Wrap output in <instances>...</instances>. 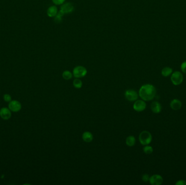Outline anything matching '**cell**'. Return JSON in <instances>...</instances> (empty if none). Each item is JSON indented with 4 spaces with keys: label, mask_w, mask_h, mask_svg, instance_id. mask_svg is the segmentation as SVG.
<instances>
[{
    "label": "cell",
    "mask_w": 186,
    "mask_h": 185,
    "mask_svg": "<svg viewBox=\"0 0 186 185\" xmlns=\"http://www.w3.org/2000/svg\"><path fill=\"white\" fill-rule=\"evenodd\" d=\"M156 95V89L152 84H144L141 86L139 91V97L144 101H151Z\"/></svg>",
    "instance_id": "1"
},
{
    "label": "cell",
    "mask_w": 186,
    "mask_h": 185,
    "mask_svg": "<svg viewBox=\"0 0 186 185\" xmlns=\"http://www.w3.org/2000/svg\"><path fill=\"white\" fill-rule=\"evenodd\" d=\"M152 135L148 131H143L139 136V140L142 145H149L152 141Z\"/></svg>",
    "instance_id": "2"
},
{
    "label": "cell",
    "mask_w": 186,
    "mask_h": 185,
    "mask_svg": "<svg viewBox=\"0 0 186 185\" xmlns=\"http://www.w3.org/2000/svg\"><path fill=\"white\" fill-rule=\"evenodd\" d=\"M73 74L76 78H83L87 75V70L83 66H77L73 68Z\"/></svg>",
    "instance_id": "3"
},
{
    "label": "cell",
    "mask_w": 186,
    "mask_h": 185,
    "mask_svg": "<svg viewBox=\"0 0 186 185\" xmlns=\"http://www.w3.org/2000/svg\"><path fill=\"white\" fill-rule=\"evenodd\" d=\"M183 80V76L182 73L179 71H175L172 73L171 77V81L174 85H180Z\"/></svg>",
    "instance_id": "4"
},
{
    "label": "cell",
    "mask_w": 186,
    "mask_h": 185,
    "mask_svg": "<svg viewBox=\"0 0 186 185\" xmlns=\"http://www.w3.org/2000/svg\"><path fill=\"white\" fill-rule=\"evenodd\" d=\"M139 94L133 90H127L125 92V97L127 100L130 101H137L138 98Z\"/></svg>",
    "instance_id": "5"
},
{
    "label": "cell",
    "mask_w": 186,
    "mask_h": 185,
    "mask_svg": "<svg viewBox=\"0 0 186 185\" xmlns=\"http://www.w3.org/2000/svg\"><path fill=\"white\" fill-rule=\"evenodd\" d=\"M74 11V7L71 3L68 2L65 4H63L61 7L59 12L61 13L63 15L67 14H70Z\"/></svg>",
    "instance_id": "6"
},
{
    "label": "cell",
    "mask_w": 186,
    "mask_h": 185,
    "mask_svg": "<svg viewBox=\"0 0 186 185\" xmlns=\"http://www.w3.org/2000/svg\"><path fill=\"white\" fill-rule=\"evenodd\" d=\"M147 107V104L144 100H137L133 104V109L137 112L143 111Z\"/></svg>",
    "instance_id": "7"
},
{
    "label": "cell",
    "mask_w": 186,
    "mask_h": 185,
    "mask_svg": "<svg viewBox=\"0 0 186 185\" xmlns=\"http://www.w3.org/2000/svg\"><path fill=\"white\" fill-rule=\"evenodd\" d=\"M21 107L20 102L16 100L11 101L8 104V108L12 112H19L21 109Z\"/></svg>",
    "instance_id": "8"
},
{
    "label": "cell",
    "mask_w": 186,
    "mask_h": 185,
    "mask_svg": "<svg viewBox=\"0 0 186 185\" xmlns=\"http://www.w3.org/2000/svg\"><path fill=\"white\" fill-rule=\"evenodd\" d=\"M149 182L150 184L152 185H161L163 182V179L161 175L155 174L150 177Z\"/></svg>",
    "instance_id": "9"
},
{
    "label": "cell",
    "mask_w": 186,
    "mask_h": 185,
    "mask_svg": "<svg viewBox=\"0 0 186 185\" xmlns=\"http://www.w3.org/2000/svg\"><path fill=\"white\" fill-rule=\"evenodd\" d=\"M11 111L9 108L2 107L0 110V117L4 120H8L11 117Z\"/></svg>",
    "instance_id": "10"
},
{
    "label": "cell",
    "mask_w": 186,
    "mask_h": 185,
    "mask_svg": "<svg viewBox=\"0 0 186 185\" xmlns=\"http://www.w3.org/2000/svg\"><path fill=\"white\" fill-rule=\"evenodd\" d=\"M182 102L177 99H174L171 101L170 106L171 108L174 110H180L182 107Z\"/></svg>",
    "instance_id": "11"
},
{
    "label": "cell",
    "mask_w": 186,
    "mask_h": 185,
    "mask_svg": "<svg viewBox=\"0 0 186 185\" xmlns=\"http://www.w3.org/2000/svg\"><path fill=\"white\" fill-rule=\"evenodd\" d=\"M151 109L155 113H160L162 111V105L158 101H153L151 104Z\"/></svg>",
    "instance_id": "12"
},
{
    "label": "cell",
    "mask_w": 186,
    "mask_h": 185,
    "mask_svg": "<svg viewBox=\"0 0 186 185\" xmlns=\"http://www.w3.org/2000/svg\"><path fill=\"white\" fill-rule=\"evenodd\" d=\"M58 10L56 6H50L47 10V15L50 17H55L58 14Z\"/></svg>",
    "instance_id": "13"
},
{
    "label": "cell",
    "mask_w": 186,
    "mask_h": 185,
    "mask_svg": "<svg viewBox=\"0 0 186 185\" xmlns=\"http://www.w3.org/2000/svg\"><path fill=\"white\" fill-rule=\"evenodd\" d=\"M82 137L83 140L87 143H89L93 140V135L89 131L84 132Z\"/></svg>",
    "instance_id": "14"
},
{
    "label": "cell",
    "mask_w": 186,
    "mask_h": 185,
    "mask_svg": "<svg viewBox=\"0 0 186 185\" xmlns=\"http://www.w3.org/2000/svg\"><path fill=\"white\" fill-rule=\"evenodd\" d=\"M126 144L129 147H133L135 144V138L134 136L130 135L126 138Z\"/></svg>",
    "instance_id": "15"
},
{
    "label": "cell",
    "mask_w": 186,
    "mask_h": 185,
    "mask_svg": "<svg viewBox=\"0 0 186 185\" xmlns=\"http://www.w3.org/2000/svg\"><path fill=\"white\" fill-rule=\"evenodd\" d=\"M161 73L163 77H167L173 73V69L171 67H164L161 71Z\"/></svg>",
    "instance_id": "16"
},
{
    "label": "cell",
    "mask_w": 186,
    "mask_h": 185,
    "mask_svg": "<svg viewBox=\"0 0 186 185\" xmlns=\"http://www.w3.org/2000/svg\"><path fill=\"white\" fill-rule=\"evenodd\" d=\"M73 76V74L71 73L70 71H68V70L64 71L62 74L63 78L65 80H67L72 78Z\"/></svg>",
    "instance_id": "17"
},
{
    "label": "cell",
    "mask_w": 186,
    "mask_h": 185,
    "mask_svg": "<svg viewBox=\"0 0 186 185\" xmlns=\"http://www.w3.org/2000/svg\"><path fill=\"white\" fill-rule=\"evenodd\" d=\"M82 82L79 78H76L74 79L73 82V86L76 89H80L82 86Z\"/></svg>",
    "instance_id": "18"
},
{
    "label": "cell",
    "mask_w": 186,
    "mask_h": 185,
    "mask_svg": "<svg viewBox=\"0 0 186 185\" xmlns=\"http://www.w3.org/2000/svg\"><path fill=\"white\" fill-rule=\"evenodd\" d=\"M153 149L151 146L146 145L143 148V151L146 154H151L153 153Z\"/></svg>",
    "instance_id": "19"
},
{
    "label": "cell",
    "mask_w": 186,
    "mask_h": 185,
    "mask_svg": "<svg viewBox=\"0 0 186 185\" xmlns=\"http://www.w3.org/2000/svg\"><path fill=\"white\" fill-rule=\"evenodd\" d=\"M53 3L56 5V6H59V5H63L66 0H52Z\"/></svg>",
    "instance_id": "20"
},
{
    "label": "cell",
    "mask_w": 186,
    "mask_h": 185,
    "mask_svg": "<svg viewBox=\"0 0 186 185\" xmlns=\"http://www.w3.org/2000/svg\"><path fill=\"white\" fill-rule=\"evenodd\" d=\"M181 70L183 73L186 74V61L183 62L181 65Z\"/></svg>",
    "instance_id": "21"
},
{
    "label": "cell",
    "mask_w": 186,
    "mask_h": 185,
    "mask_svg": "<svg viewBox=\"0 0 186 185\" xmlns=\"http://www.w3.org/2000/svg\"><path fill=\"white\" fill-rule=\"evenodd\" d=\"M3 99L6 102H10L11 101V97L10 95L9 94H5L3 95Z\"/></svg>",
    "instance_id": "22"
},
{
    "label": "cell",
    "mask_w": 186,
    "mask_h": 185,
    "mask_svg": "<svg viewBox=\"0 0 186 185\" xmlns=\"http://www.w3.org/2000/svg\"><path fill=\"white\" fill-rule=\"evenodd\" d=\"M141 179H142V180H143L144 182H147L149 181V179H150V176H149V175L148 174H144V175L142 176V178H141Z\"/></svg>",
    "instance_id": "23"
},
{
    "label": "cell",
    "mask_w": 186,
    "mask_h": 185,
    "mask_svg": "<svg viewBox=\"0 0 186 185\" xmlns=\"http://www.w3.org/2000/svg\"><path fill=\"white\" fill-rule=\"evenodd\" d=\"M176 185H186V181L183 180H180L177 181L176 184Z\"/></svg>",
    "instance_id": "24"
}]
</instances>
